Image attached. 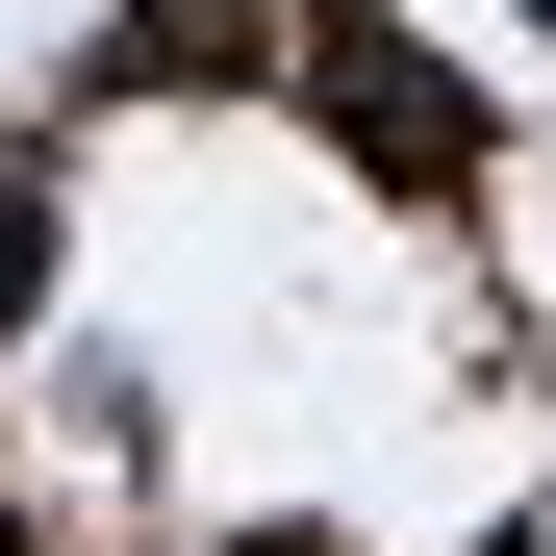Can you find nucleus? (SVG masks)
I'll use <instances>...</instances> for the list:
<instances>
[{
	"instance_id": "obj_1",
	"label": "nucleus",
	"mask_w": 556,
	"mask_h": 556,
	"mask_svg": "<svg viewBox=\"0 0 556 556\" xmlns=\"http://www.w3.org/2000/svg\"><path fill=\"white\" fill-rule=\"evenodd\" d=\"M304 102H329L354 152H380V177H430V203L481 177V102H455L430 51H380V26H304Z\"/></svg>"
},
{
	"instance_id": "obj_2",
	"label": "nucleus",
	"mask_w": 556,
	"mask_h": 556,
	"mask_svg": "<svg viewBox=\"0 0 556 556\" xmlns=\"http://www.w3.org/2000/svg\"><path fill=\"white\" fill-rule=\"evenodd\" d=\"M26 304H51V203L0 177V329H26Z\"/></svg>"
},
{
	"instance_id": "obj_3",
	"label": "nucleus",
	"mask_w": 556,
	"mask_h": 556,
	"mask_svg": "<svg viewBox=\"0 0 556 556\" xmlns=\"http://www.w3.org/2000/svg\"><path fill=\"white\" fill-rule=\"evenodd\" d=\"M0 556H26V531H0Z\"/></svg>"
}]
</instances>
